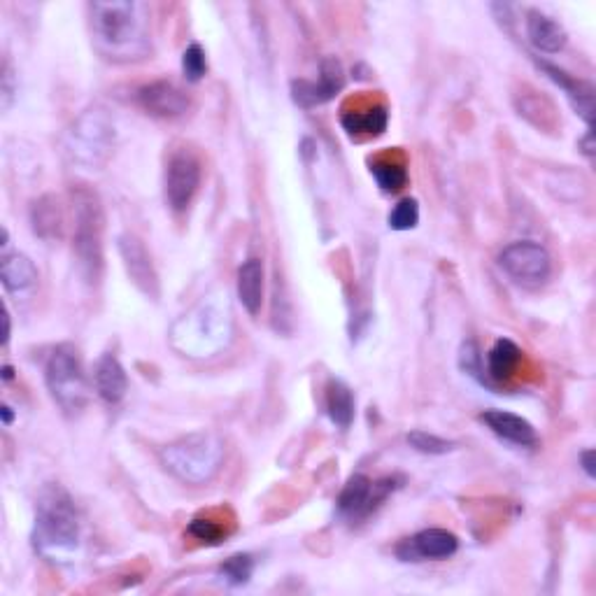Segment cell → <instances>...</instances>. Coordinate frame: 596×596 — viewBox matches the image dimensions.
<instances>
[{
  "label": "cell",
  "mask_w": 596,
  "mask_h": 596,
  "mask_svg": "<svg viewBox=\"0 0 596 596\" xmlns=\"http://www.w3.org/2000/svg\"><path fill=\"white\" fill-rule=\"evenodd\" d=\"M91 31L105 59L131 63L149 54L147 7L129 0L91 3Z\"/></svg>",
  "instance_id": "obj_1"
},
{
  "label": "cell",
  "mask_w": 596,
  "mask_h": 596,
  "mask_svg": "<svg viewBox=\"0 0 596 596\" xmlns=\"http://www.w3.org/2000/svg\"><path fill=\"white\" fill-rule=\"evenodd\" d=\"M80 513L61 485L42 489L35 508L33 545L45 557H66L80 545Z\"/></svg>",
  "instance_id": "obj_2"
},
{
  "label": "cell",
  "mask_w": 596,
  "mask_h": 596,
  "mask_svg": "<svg viewBox=\"0 0 596 596\" xmlns=\"http://www.w3.org/2000/svg\"><path fill=\"white\" fill-rule=\"evenodd\" d=\"M224 441L210 431H196L161 450V464L187 485H205L224 464Z\"/></svg>",
  "instance_id": "obj_3"
},
{
  "label": "cell",
  "mask_w": 596,
  "mask_h": 596,
  "mask_svg": "<svg viewBox=\"0 0 596 596\" xmlns=\"http://www.w3.org/2000/svg\"><path fill=\"white\" fill-rule=\"evenodd\" d=\"M231 333V312L226 303L203 301L198 303L189 315H184L180 324L175 326V345L184 340L182 352H189L191 357H210L217 350H222Z\"/></svg>",
  "instance_id": "obj_4"
},
{
  "label": "cell",
  "mask_w": 596,
  "mask_h": 596,
  "mask_svg": "<svg viewBox=\"0 0 596 596\" xmlns=\"http://www.w3.org/2000/svg\"><path fill=\"white\" fill-rule=\"evenodd\" d=\"M75 210V257L87 282H98L103 271V208L96 191L77 187Z\"/></svg>",
  "instance_id": "obj_5"
},
{
  "label": "cell",
  "mask_w": 596,
  "mask_h": 596,
  "mask_svg": "<svg viewBox=\"0 0 596 596\" xmlns=\"http://www.w3.org/2000/svg\"><path fill=\"white\" fill-rule=\"evenodd\" d=\"M45 380L49 394L66 415H80L89 401L87 375L77 347L59 345L49 354L45 366Z\"/></svg>",
  "instance_id": "obj_6"
},
{
  "label": "cell",
  "mask_w": 596,
  "mask_h": 596,
  "mask_svg": "<svg viewBox=\"0 0 596 596\" xmlns=\"http://www.w3.org/2000/svg\"><path fill=\"white\" fill-rule=\"evenodd\" d=\"M115 147V124L105 110H87L66 136V154L84 168H101Z\"/></svg>",
  "instance_id": "obj_7"
},
{
  "label": "cell",
  "mask_w": 596,
  "mask_h": 596,
  "mask_svg": "<svg viewBox=\"0 0 596 596\" xmlns=\"http://www.w3.org/2000/svg\"><path fill=\"white\" fill-rule=\"evenodd\" d=\"M499 266L524 287L543 285L552 273V259L548 250L543 245L531 243V240L508 245L499 254Z\"/></svg>",
  "instance_id": "obj_8"
},
{
  "label": "cell",
  "mask_w": 596,
  "mask_h": 596,
  "mask_svg": "<svg viewBox=\"0 0 596 596\" xmlns=\"http://www.w3.org/2000/svg\"><path fill=\"white\" fill-rule=\"evenodd\" d=\"M399 487L396 478H385L373 482L366 475H352L343 492L338 496V513L347 520H364L371 513H375L389 494Z\"/></svg>",
  "instance_id": "obj_9"
},
{
  "label": "cell",
  "mask_w": 596,
  "mask_h": 596,
  "mask_svg": "<svg viewBox=\"0 0 596 596\" xmlns=\"http://www.w3.org/2000/svg\"><path fill=\"white\" fill-rule=\"evenodd\" d=\"M201 187V163L191 152H177L168 161L166 198L175 212H184Z\"/></svg>",
  "instance_id": "obj_10"
},
{
  "label": "cell",
  "mask_w": 596,
  "mask_h": 596,
  "mask_svg": "<svg viewBox=\"0 0 596 596\" xmlns=\"http://www.w3.org/2000/svg\"><path fill=\"white\" fill-rule=\"evenodd\" d=\"M459 548L457 536L447 529H424L413 538L396 545L401 562H424V559H447Z\"/></svg>",
  "instance_id": "obj_11"
},
{
  "label": "cell",
  "mask_w": 596,
  "mask_h": 596,
  "mask_svg": "<svg viewBox=\"0 0 596 596\" xmlns=\"http://www.w3.org/2000/svg\"><path fill=\"white\" fill-rule=\"evenodd\" d=\"M345 87V73L338 59H324L319 66V82L298 80L292 84V96L301 108H317L329 103Z\"/></svg>",
  "instance_id": "obj_12"
},
{
  "label": "cell",
  "mask_w": 596,
  "mask_h": 596,
  "mask_svg": "<svg viewBox=\"0 0 596 596\" xmlns=\"http://www.w3.org/2000/svg\"><path fill=\"white\" fill-rule=\"evenodd\" d=\"M136 101L147 115L159 119H180L187 115L189 98L173 82H152L136 91Z\"/></svg>",
  "instance_id": "obj_13"
},
{
  "label": "cell",
  "mask_w": 596,
  "mask_h": 596,
  "mask_svg": "<svg viewBox=\"0 0 596 596\" xmlns=\"http://www.w3.org/2000/svg\"><path fill=\"white\" fill-rule=\"evenodd\" d=\"M119 254H122L126 273H129L133 285L145 296L159 298V275L154 271L152 257H149V252L145 250L143 240L126 233V236L119 238Z\"/></svg>",
  "instance_id": "obj_14"
},
{
  "label": "cell",
  "mask_w": 596,
  "mask_h": 596,
  "mask_svg": "<svg viewBox=\"0 0 596 596\" xmlns=\"http://www.w3.org/2000/svg\"><path fill=\"white\" fill-rule=\"evenodd\" d=\"M387 122V105L378 101H357L354 103V110L345 108L343 115H340V124H343V129L350 136H380V133H385Z\"/></svg>",
  "instance_id": "obj_15"
},
{
  "label": "cell",
  "mask_w": 596,
  "mask_h": 596,
  "mask_svg": "<svg viewBox=\"0 0 596 596\" xmlns=\"http://www.w3.org/2000/svg\"><path fill=\"white\" fill-rule=\"evenodd\" d=\"M480 422L487 424L496 436L508 443L522 447H534L538 443L536 429L520 415L506 413V410H487V413L480 415Z\"/></svg>",
  "instance_id": "obj_16"
},
{
  "label": "cell",
  "mask_w": 596,
  "mask_h": 596,
  "mask_svg": "<svg viewBox=\"0 0 596 596\" xmlns=\"http://www.w3.org/2000/svg\"><path fill=\"white\" fill-rule=\"evenodd\" d=\"M94 385L96 394L101 396L105 403H119L126 396V389H129V378H126L124 366L119 364L115 354H103L101 359L96 361L94 368Z\"/></svg>",
  "instance_id": "obj_17"
},
{
  "label": "cell",
  "mask_w": 596,
  "mask_h": 596,
  "mask_svg": "<svg viewBox=\"0 0 596 596\" xmlns=\"http://www.w3.org/2000/svg\"><path fill=\"white\" fill-rule=\"evenodd\" d=\"M0 280H3V287L7 292L14 294H26L33 292L35 285H38V268L26 254L14 252L5 254L3 261H0Z\"/></svg>",
  "instance_id": "obj_18"
},
{
  "label": "cell",
  "mask_w": 596,
  "mask_h": 596,
  "mask_svg": "<svg viewBox=\"0 0 596 596\" xmlns=\"http://www.w3.org/2000/svg\"><path fill=\"white\" fill-rule=\"evenodd\" d=\"M527 35L538 52L557 54L566 45V31L555 19L543 12H529L527 17Z\"/></svg>",
  "instance_id": "obj_19"
},
{
  "label": "cell",
  "mask_w": 596,
  "mask_h": 596,
  "mask_svg": "<svg viewBox=\"0 0 596 596\" xmlns=\"http://www.w3.org/2000/svg\"><path fill=\"white\" fill-rule=\"evenodd\" d=\"M371 173L382 191L396 194V191H401L408 184L406 156H403L399 149H389L385 154H378L371 161Z\"/></svg>",
  "instance_id": "obj_20"
},
{
  "label": "cell",
  "mask_w": 596,
  "mask_h": 596,
  "mask_svg": "<svg viewBox=\"0 0 596 596\" xmlns=\"http://www.w3.org/2000/svg\"><path fill=\"white\" fill-rule=\"evenodd\" d=\"M538 66H541L545 73H548V77L552 82L559 84V87L566 91V96L571 98L573 108L578 110V115L592 126V122H594V91H592L590 84L576 82L571 75H566L564 70H559L557 66H550V63H545V61L538 63Z\"/></svg>",
  "instance_id": "obj_21"
},
{
  "label": "cell",
  "mask_w": 596,
  "mask_h": 596,
  "mask_svg": "<svg viewBox=\"0 0 596 596\" xmlns=\"http://www.w3.org/2000/svg\"><path fill=\"white\" fill-rule=\"evenodd\" d=\"M238 298L250 315H259L264 303V264L259 259H247L238 268Z\"/></svg>",
  "instance_id": "obj_22"
},
{
  "label": "cell",
  "mask_w": 596,
  "mask_h": 596,
  "mask_svg": "<svg viewBox=\"0 0 596 596\" xmlns=\"http://www.w3.org/2000/svg\"><path fill=\"white\" fill-rule=\"evenodd\" d=\"M522 361V350L513 340L499 338L487 354V373L496 382H508L517 373Z\"/></svg>",
  "instance_id": "obj_23"
},
{
  "label": "cell",
  "mask_w": 596,
  "mask_h": 596,
  "mask_svg": "<svg viewBox=\"0 0 596 596\" xmlns=\"http://www.w3.org/2000/svg\"><path fill=\"white\" fill-rule=\"evenodd\" d=\"M31 224H33V231L38 233L40 238H45V240L61 238L63 212H61L59 201H56L54 196L38 198L31 208Z\"/></svg>",
  "instance_id": "obj_24"
},
{
  "label": "cell",
  "mask_w": 596,
  "mask_h": 596,
  "mask_svg": "<svg viewBox=\"0 0 596 596\" xmlns=\"http://www.w3.org/2000/svg\"><path fill=\"white\" fill-rule=\"evenodd\" d=\"M326 410L331 422L340 429H347L354 420V394L343 380H331L326 387Z\"/></svg>",
  "instance_id": "obj_25"
},
{
  "label": "cell",
  "mask_w": 596,
  "mask_h": 596,
  "mask_svg": "<svg viewBox=\"0 0 596 596\" xmlns=\"http://www.w3.org/2000/svg\"><path fill=\"white\" fill-rule=\"evenodd\" d=\"M515 105H517V110H520L522 117H527L531 124L541 126V129H552L557 122V115H555V108H552V103L548 101V98H543L541 94H536V91H529V94H517Z\"/></svg>",
  "instance_id": "obj_26"
},
{
  "label": "cell",
  "mask_w": 596,
  "mask_h": 596,
  "mask_svg": "<svg viewBox=\"0 0 596 596\" xmlns=\"http://www.w3.org/2000/svg\"><path fill=\"white\" fill-rule=\"evenodd\" d=\"M187 531H189L191 538H196V541L208 543V545H217L231 534V527H226V522L219 520V517H215V513H208V515L194 517Z\"/></svg>",
  "instance_id": "obj_27"
},
{
  "label": "cell",
  "mask_w": 596,
  "mask_h": 596,
  "mask_svg": "<svg viewBox=\"0 0 596 596\" xmlns=\"http://www.w3.org/2000/svg\"><path fill=\"white\" fill-rule=\"evenodd\" d=\"M219 573L226 583L233 587H240L245 583H250L252 573H254V559L250 555H233L226 559V562L219 566Z\"/></svg>",
  "instance_id": "obj_28"
},
{
  "label": "cell",
  "mask_w": 596,
  "mask_h": 596,
  "mask_svg": "<svg viewBox=\"0 0 596 596\" xmlns=\"http://www.w3.org/2000/svg\"><path fill=\"white\" fill-rule=\"evenodd\" d=\"M420 222V203L415 198H403L389 215V226L394 231H410Z\"/></svg>",
  "instance_id": "obj_29"
},
{
  "label": "cell",
  "mask_w": 596,
  "mask_h": 596,
  "mask_svg": "<svg viewBox=\"0 0 596 596\" xmlns=\"http://www.w3.org/2000/svg\"><path fill=\"white\" fill-rule=\"evenodd\" d=\"M408 445L422 454H445L454 447L452 441H445V438L427 434V431H410Z\"/></svg>",
  "instance_id": "obj_30"
},
{
  "label": "cell",
  "mask_w": 596,
  "mask_h": 596,
  "mask_svg": "<svg viewBox=\"0 0 596 596\" xmlns=\"http://www.w3.org/2000/svg\"><path fill=\"white\" fill-rule=\"evenodd\" d=\"M182 70H184V77H187L189 82H198L203 80L205 70H208V61H205V52L201 45H189L184 49L182 54Z\"/></svg>",
  "instance_id": "obj_31"
},
{
  "label": "cell",
  "mask_w": 596,
  "mask_h": 596,
  "mask_svg": "<svg viewBox=\"0 0 596 596\" xmlns=\"http://www.w3.org/2000/svg\"><path fill=\"white\" fill-rule=\"evenodd\" d=\"M12 96H14V75H12V70L5 66V73H3V108L5 110L10 108Z\"/></svg>",
  "instance_id": "obj_32"
},
{
  "label": "cell",
  "mask_w": 596,
  "mask_h": 596,
  "mask_svg": "<svg viewBox=\"0 0 596 596\" xmlns=\"http://www.w3.org/2000/svg\"><path fill=\"white\" fill-rule=\"evenodd\" d=\"M580 461H583L585 473L590 475V478H594V475H596V468H594V450H587V452L580 454Z\"/></svg>",
  "instance_id": "obj_33"
},
{
  "label": "cell",
  "mask_w": 596,
  "mask_h": 596,
  "mask_svg": "<svg viewBox=\"0 0 596 596\" xmlns=\"http://www.w3.org/2000/svg\"><path fill=\"white\" fill-rule=\"evenodd\" d=\"M10 340V312L3 308V345Z\"/></svg>",
  "instance_id": "obj_34"
},
{
  "label": "cell",
  "mask_w": 596,
  "mask_h": 596,
  "mask_svg": "<svg viewBox=\"0 0 596 596\" xmlns=\"http://www.w3.org/2000/svg\"><path fill=\"white\" fill-rule=\"evenodd\" d=\"M592 138H594V136H592V131H590V133H587V138H585V154H587V156H594V147H592Z\"/></svg>",
  "instance_id": "obj_35"
},
{
  "label": "cell",
  "mask_w": 596,
  "mask_h": 596,
  "mask_svg": "<svg viewBox=\"0 0 596 596\" xmlns=\"http://www.w3.org/2000/svg\"><path fill=\"white\" fill-rule=\"evenodd\" d=\"M3 422L5 424H12V410L7 408V406H3Z\"/></svg>",
  "instance_id": "obj_36"
},
{
  "label": "cell",
  "mask_w": 596,
  "mask_h": 596,
  "mask_svg": "<svg viewBox=\"0 0 596 596\" xmlns=\"http://www.w3.org/2000/svg\"><path fill=\"white\" fill-rule=\"evenodd\" d=\"M3 378H5V380H12V378H14L12 366H5V368H3Z\"/></svg>",
  "instance_id": "obj_37"
}]
</instances>
